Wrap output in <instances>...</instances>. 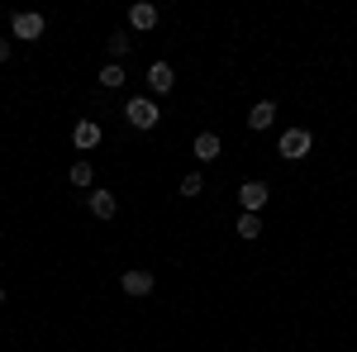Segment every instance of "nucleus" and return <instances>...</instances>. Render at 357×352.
<instances>
[{"instance_id":"obj_1","label":"nucleus","mask_w":357,"mask_h":352,"mask_svg":"<svg viewBox=\"0 0 357 352\" xmlns=\"http://www.w3.org/2000/svg\"><path fill=\"white\" fill-rule=\"evenodd\" d=\"M158 119H162V109L153 105L148 95H134L129 105H124V124L138 129V134H148V129H158Z\"/></svg>"},{"instance_id":"obj_2","label":"nucleus","mask_w":357,"mask_h":352,"mask_svg":"<svg viewBox=\"0 0 357 352\" xmlns=\"http://www.w3.org/2000/svg\"><path fill=\"white\" fill-rule=\"evenodd\" d=\"M310 148H314V134H310V129H286V134H281V143H276V153H281L286 162L310 158Z\"/></svg>"},{"instance_id":"obj_3","label":"nucleus","mask_w":357,"mask_h":352,"mask_svg":"<svg viewBox=\"0 0 357 352\" xmlns=\"http://www.w3.org/2000/svg\"><path fill=\"white\" fill-rule=\"evenodd\" d=\"M10 29H15V38H24V43H38V38L48 33V20H43L38 10H20V15H10Z\"/></svg>"},{"instance_id":"obj_4","label":"nucleus","mask_w":357,"mask_h":352,"mask_svg":"<svg viewBox=\"0 0 357 352\" xmlns=\"http://www.w3.org/2000/svg\"><path fill=\"white\" fill-rule=\"evenodd\" d=\"M153 286H158V276L148 267H129L119 276V291H124V296H153Z\"/></svg>"},{"instance_id":"obj_5","label":"nucleus","mask_w":357,"mask_h":352,"mask_svg":"<svg viewBox=\"0 0 357 352\" xmlns=\"http://www.w3.org/2000/svg\"><path fill=\"white\" fill-rule=\"evenodd\" d=\"M100 138H105V129H100L96 119H77V124H72V148H77V153L100 148Z\"/></svg>"},{"instance_id":"obj_6","label":"nucleus","mask_w":357,"mask_h":352,"mask_svg":"<svg viewBox=\"0 0 357 352\" xmlns=\"http://www.w3.org/2000/svg\"><path fill=\"white\" fill-rule=\"evenodd\" d=\"M267 200H272V186H267V181H243V186H238V205H243V215H257Z\"/></svg>"},{"instance_id":"obj_7","label":"nucleus","mask_w":357,"mask_h":352,"mask_svg":"<svg viewBox=\"0 0 357 352\" xmlns=\"http://www.w3.org/2000/svg\"><path fill=\"white\" fill-rule=\"evenodd\" d=\"M220 153H224V143H220V134H195V143H191V158L195 162H220Z\"/></svg>"},{"instance_id":"obj_8","label":"nucleus","mask_w":357,"mask_h":352,"mask_svg":"<svg viewBox=\"0 0 357 352\" xmlns=\"http://www.w3.org/2000/svg\"><path fill=\"white\" fill-rule=\"evenodd\" d=\"M86 205H91V215H96V219H105V224H110V219L119 215V200H114V190H96V186H91Z\"/></svg>"},{"instance_id":"obj_9","label":"nucleus","mask_w":357,"mask_h":352,"mask_svg":"<svg viewBox=\"0 0 357 352\" xmlns=\"http://www.w3.org/2000/svg\"><path fill=\"white\" fill-rule=\"evenodd\" d=\"M276 114H281V109H276V100H257V105L248 109V129H252V134L272 129V124H276Z\"/></svg>"},{"instance_id":"obj_10","label":"nucleus","mask_w":357,"mask_h":352,"mask_svg":"<svg viewBox=\"0 0 357 352\" xmlns=\"http://www.w3.org/2000/svg\"><path fill=\"white\" fill-rule=\"evenodd\" d=\"M172 86H176V72H172L167 62H153V67H148V91H153V95H172Z\"/></svg>"},{"instance_id":"obj_11","label":"nucleus","mask_w":357,"mask_h":352,"mask_svg":"<svg viewBox=\"0 0 357 352\" xmlns=\"http://www.w3.org/2000/svg\"><path fill=\"white\" fill-rule=\"evenodd\" d=\"M129 24L138 33H148V29H158V5H148V0H138L134 10H129Z\"/></svg>"},{"instance_id":"obj_12","label":"nucleus","mask_w":357,"mask_h":352,"mask_svg":"<svg viewBox=\"0 0 357 352\" xmlns=\"http://www.w3.org/2000/svg\"><path fill=\"white\" fill-rule=\"evenodd\" d=\"M129 48H134L129 29H114L110 38H105V53H110V62H124V57H129Z\"/></svg>"},{"instance_id":"obj_13","label":"nucleus","mask_w":357,"mask_h":352,"mask_svg":"<svg viewBox=\"0 0 357 352\" xmlns=\"http://www.w3.org/2000/svg\"><path fill=\"white\" fill-rule=\"evenodd\" d=\"M262 229H267V224H262V215H238V224H234V234H238L243 243L262 238Z\"/></svg>"},{"instance_id":"obj_14","label":"nucleus","mask_w":357,"mask_h":352,"mask_svg":"<svg viewBox=\"0 0 357 352\" xmlns=\"http://www.w3.org/2000/svg\"><path fill=\"white\" fill-rule=\"evenodd\" d=\"M124 77H129V72H124L119 62H105V67L96 72V82L105 86V91H119V86H124Z\"/></svg>"},{"instance_id":"obj_15","label":"nucleus","mask_w":357,"mask_h":352,"mask_svg":"<svg viewBox=\"0 0 357 352\" xmlns=\"http://www.w3.org/2000/svg\"><path fill=\"white\" fill-rule=\"evenodd\" d=\"M67 181H72V186H91V181H96V167H91V158H77V162H72V171H67Z\"/></svg>"},{"instance_id":"obj_16","label":"nucleus","mask_w":357,"mask_h":352,"mask_svg":"<svg viewBox=\"0 0 357 352\" xmlns=\"http://www.w3.org/2000/svg\"><path fill=\"white\" fill-rule=\"evenodd\" d=\"M200 190H205V176H200V171H191V176H181V186H176V195H181V200H195Z\"/></svg>"},{"instance_id":"obj_17","label":"nucleus","mask_w":357,"mask_h":352,"mask_svg":"<svg viewBox=\"0 0 357 352\" xmlns=\"http://www.w3.org/2000/svg\"><path fill=\"white\" fill-rule=\"evenodd\" d=\"M0 62H10V38H0Z\"/></svg>"},{"instance_id":"obj_18","label":"nucleus","mask_w":357,"mask_h":352,"mask_svg":"<svg viewBox=\"0 0 357 352\" xmlns=\"http://www.w3.org/2000/svg\"><path fill=\"white\" fill-rule=\"evenodd\" d=\"M0 305H5V286H0Z\"/></svg>"}]
</instances>
